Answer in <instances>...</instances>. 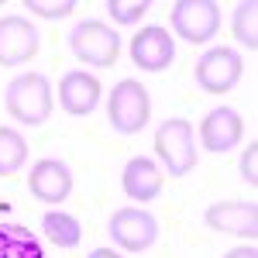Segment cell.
Listing matches in <instances>:
<instances>
[{
  "instance_id": "8",
  "label": "cell",
  "mask_w": 258,
  "mask_h": 258,
  "mask_svg": "<svg viewBox=\"0 0 258 258\" xmlns=\"http://www.w3.org/2000/svg\"><path fill=\"white\" fill-rule=\"evenodd\" d=\"M38 28L21 14L0 18V66H24L38 55Z\"/></svg>"
},
{
  "instance_id": "18",
  "label": "cell",
  "mask_w": 258,
  "mask_h": 258,
  "mask_svg": "<svg viewBox=\"0 0 258 258\" xmlns=\"http://www.w3.org/2000/svg\"><path fill=\"white\" fill-rule=\"evenodd\" d=\"M234 38L248 52L258 48V4L255 0H241L238 7H234Z\"/></svg>"
},
{
  "instance_id": "5",
  "label": "cell",
  "mask_w": 258,
  "mask_h": 258,
  "mask_svg": "<svg viewBox=\"0 0 258 258\" xmlns=\"http://www.w3.org/2000/svg\"><path fill=\"white\" fill-rule=\"evenodd\" d=\"M169 21L182 41L203 45L220 31V4L217 0H176Z\"/></svg>"
},
{
  "instance_id": "23",
  "label": "cell",
  "mask_w": 258,
  "mask_h": 258,
  "mask_svg": "<svg viewBox=\"0 0 258 258\" xmlns=\"http://www.w3.org/2000/svg\"><path fill=\"white\" fill-rule=\"evenodd\" d=\"M86 258H124L120 251H114V248H93Z\"/></svg>"
},
{
  "instance_id": "19",
  "label": "cell",
  "mask_w": 258,
  "mask_h": 258,
  "mask_svg": "<svg viewBox=\"0 0 258 258\" xmlns=\"http://www.w3.org/2000/svg\"><path fill=\"white\" fill-rule=\"evenodd\" d=\"M148 0H107V11L117 24H138V18L148 14Z\"/></svg>"
},
{
  "instance_id": "11",
  "label": "cell",
  "mask_w": 258,
  "mask_h": 258,
  "mask_svg": "<svg viewBox=\"0 0 258 258\" xmlns=\"http://www.w3.org/2000/svg\"><path fill=\"white\" fill-rule=\"evenodd\" d=\"M241 138H244V120H241V114L234 107H214L200 124V141L214 155H224V152L238 148Z\"/></svg>"
},
{
  "instance_id": "10",
  "label": "cell",
  "mask_w": 258,
  "mask_h": 258,
  "mask_svg": "<svg viewBox=\"0 0 258 258\" xmlns=\"http://www.w3.org/2000/svg\"><path fill=\"white\" fill-rule=\"evenodd\" d=\"M131 59L145 73H162L176 59V41H172V35L165 28L148 24V28H141L138 35L131 38Z\"/></svg>"
},
{
  "instance_id": "13",
  "label": "cell",
  "mask_w": 258,
  "mask_h": 258,
  "mask_svg": "<svg viewBox=\"0 0 258 258\" xmlns=\"http://www.w3.org/2000/svg\"><path fill=\"white\" fill-rule=\"evenodd\" d=\"M100 93H103V86H100L97 76H90V73H83V69H73V73H66L59 83V103L66 114H73V117H86V114H93L100 103Z\"/></svg>"
},
{
  "instance_id": "22",
  "label": "cell",
  "mask_w": 258,
  "mask_h": 258,
  "mask_svg": "<svg viewBox=\"0 0 258 258\" xmlns=\"http://www.w3.org/2000/svg\"><path fill=\"white\" fill-rule=\"evenodd\" d=\"M224 258H258V248L248 241V244H241V248H231Z\"/></svg>"
},
{
  "instance_id": "17",
  "label": "cell",
  "mask_w": 258,
  "mask_h": 258,
  "mask_svg": "<svg viewBox=\"0 0 258 258\" xmlns=\"http://www.w3.org/2000/svg\"><path fill=\"white\" fill-rule=\"evenodd\" d=\"M28 162V141L14 127H0V176H18Z\"/></svg>"
},
{
  "instance_id": "6",
  "label": "cell",
  "mask_w": 258,
  "mask_h": 258,
  "mask_svg": "<svg viewBox=\"0 0 258 258\" xmlns=\"http://www.w3.org/2000/svg\"><path fill=\"white\" fill-rule=\"evenodd\" d=\"M241 73H244V62H241L238 48H227V45H217L210 52H203L197 62V83L200 90L207 93H231L241 83Z\"/></svg>"
},
{
  "instance_id": "2",
  "label": "cell",
  "mask_w": 258,
  "mask_h": 258,
  "mask_svg": "<svg viewBox=\"0 0 258 258\" xmlns=\"http://www.w3.org/2000/svg\"><path fill=\"white\" fill-rule=\"evenodd\" d=\"M152 117V100H148V90L141 86L138 80H120L114 90H110V100H107V120L117 135H138L141 127Z\"/></svg>"
},
{
  "instance_id": "3",
  "label": "cell",
  "mask_w": 258,
  "mask_h": 258,
  "mask_svg": "<svg viewBox=\"0 0 258 258\" xmlns=\"http://www.w3.org/2000/svg\"><path fill=\"white\" fill-rule=\"evenodd\" d=\"M155 155L165 162L169 176H189L197 165V145H193V124L186 117H169L155 131Z\"/></svg>"
},
{
  "instance_id": "15",
  "label": "cell",
  "mask_w": 258,
  "mask_h": 258,
  "mask_svg": "<svg viewBox=\"0 0 258 258\" xmlns=\"http://www.w3.org/2000/svg\"><path fill=\"white\" fill-rule=\"evenodd\" d=\"M0 258H45V251L28 227L0 224Z\"/></svg>"
},
{
  "instance_id": "21",
  "label": "cell",
  "mask_w": 258,
  "mask_h": 258,
  "mask_svg": "<svg viewBox=\"0 0 258 258\" xmlns=\"http://www.w3.org/2000/svg\"><path fill=\"white\" fill-rule=\"evenodd\" d=\"M241 176L248 179V186L258 182V141H251L244 148V155H241Z\"/></svg>"
},
{
  "instance_id": "20",
  "label": "cell",
  "mask_w": 258,
  "mask_h": 258,
  "mask_svg": "<svg viewBox=\"0 0 258 258\" xmlns=\"http://www.w3.org/2000/svg\"><path fill=\"white\" fill-rule=\"evenodd\" d=\"M80 4L76 0H24V11H35V14H41V18H52L59 21L66 18V14H73Z\"/></svg>"
},
{
  "instance_id": "4",
  "label": "cell",
  "mask_w": 258,
  "mask_h": 258,
  "mask_svg": "<svg viewBox=\"0 0 258 258\" xmlns=\"http://www.w3.org/2000/svg\"><path fill=\"white\" fill-rule=\"evenodd\" d=\"M69 48L83 66H114L120 55V38L110 24L86 18L69 31Z\"/></svg>"
},
{
  "instance_id": "12",
  "label": "cell",
  "mask_w": 258,
  "mask_h": 258,
  "mask_svg": "<svg viewBox=\"0 0 258 258\" xmlns=\"http://www.w3.org/2000/svg\"><path fill=\"white\" fill-rule=\"evenodd\" d=\"M28 189L41 203H62V200L73 193V172L59 159H41L28 172Z\"/></svg>"
},
{
  "instance_id": "1",
  "label": "cell",
  "mask_w": 258,
  "mask_h": 258,
  "mask_svg": "<svg viewBox=\"0 0 258 258\" xmlns=\"http://www.w3.org/2000/svg\"><path fill=\"white\" fill-rule=\"evenodd\" d=\"M4 107L7 114L28 127H38L52 114V83L45 73H21L7 83L4 90Z\"/></svg>"
},
{
  "instance_id": "16",
  "label": "cell",
  "mask_w": 258,
  "mask_h": 258,
  "mask_svg": "<svg viewBox=\"0 0 258 258\" xmlns=\"http://www.w3.org/2000/svg\"><path fill=\"white\" fill-rule=\"evenodd\" d=\"M41 231H45V238L52 241L55 248H76L83 241L80 220L73 217V214H62V210H48L41 217Z\"/></svg>"
},
{
  "instance_id": "9",
  "label": "cell",
  "mask_w": 258,
  "mask_h": 258,
  "mask_svg": "<svg viewBox=\"0 0 258 258\" xmlns=\"http://www.w3.org/2000/svg\"><path fill=\"white\" fill-rule=\"evenodd\" d=\"M207 227L220 231V234H234V238H255L258 234V203H244V200H220L207 207Z\"/></svg>"
},
{
  "instance_id": "14",
  "label": "cell",
  "mask_w": 258,
  "mask_h": 258,
  "mask_svg": "<svg viewBox=\"0 0 258 258\" xmlns=\"http://www.w3.org/2000/svg\"><path fill=\"white\" fill-rule=\"evenodd\" d=\"M120 186H124L127 200H135V203H152V200H159V193H162V169L152 159L135 155V159H127L124 172H120Z\"/></svg>"
},
{
  "instance_id": "7",
  "label": "cell",
  "mask_w": 258,
  "mask_h": 258,
  "mask_svg": "<svg viewBox=\"0 0 258 258\" xmlns=\"http://www.w3.org/2000/svg\"><path fill=\"white\" fill-rule=\"evenodd\" d=\"M107 231L124 251H148L159 241V220H155V214H148L141 207H120L110 214Z\"/></svg>"
}]
</instances>
